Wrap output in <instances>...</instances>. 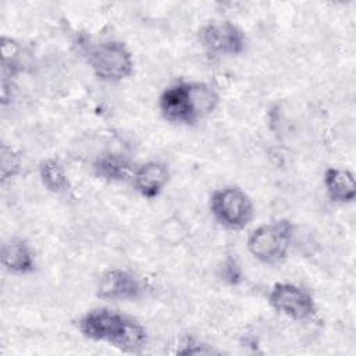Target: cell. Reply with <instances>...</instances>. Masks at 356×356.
<instances>
[{
  "mask_svg": "<svg viewBox=\"0 0 356 356\" xmlns=\"http://www.w3.org/2000/svg\"><path fill=\"white\" fill-rule=\"evenodd\" d=\"M78 325L83 337L110 343L128 353L140 352L147 341V334L143 325L115 310H90L82 316Z\"/></svg>",
  "mask_w": 356,
  "mask_h": 356,
  "instance_id": "obj_1",
  "label": "cell"
},
{
  "mask_svg": "<svg viewBox=\"0 0 356 356\" xmlns=\"http://www.w3.org/2000/svg\"><path fill=\"white\" fill-rule=\"evenodd\" d=\"M218 103L216 90L202 82H178L165 88L159 106L163 117L172 124L192 125L210 114Z\"/></svg>",
  "mask_w": 356,
  "mask_h": 356,
  "instance_id": "obj_2",
  "label": "cell"
},
{
  "mask_svg": "<svg viewBox=\"0 0 356 356\" xmlns=\"http://www.w3.org/2000/svg\"><path fill=\"white\" fill-rule=\"evenodd\" d=\"M292 236L293 225L289 220L267 222L252 231L248 238V249L259 261L277 264L286 257Z\"/></svg>",
  "mask_w": 356,
  "mask_h": 356,
  "instance_id": "obj_3",
  "label": "cell"
},
{
  "mask_svg": "<svg viewBox=\"0 0 356 356\" xmlns=\"http://www.w3.org/2000/svg\"><path fill=\"white\" fill-rule=\"evenodd\" d=\"M210 210L214 218L225 228L242 229L253 218L252 199L236 186H225L213 192Z\"/></svg>",
  "mask_w": 356,
  "mask_h": 356,
  "instance_id": "obj_4",
  "label": "cell"
},
{
  "mask_svg": "<svg viewBox=\"0 0 356 356\" xmlns=\"http://www.w3.org/2000/svg\"><path fill=\"white\" fill-rule=\"evenodd\" d=\"M95 75L104 82H120L134 71V60L128 47L118 40L99 43L89 53Z\"/></svg>",
  "mask_w": 356,
  "mask_h": 356,
  "instance_id": "obj_5",
  "label": "cell"
},
{
  "mask_svg": "<svg viewBox=\"0 0 356 356\" xmlns=\"http://www.w3.org/2000/svg\"><path fill=\"white\" fill-rule=\"evenodd\" d=\"M268 302L275 312L296 321L309 320L317 312L313 296L306 289L289 282L275 284L270 291Z\"/></svg>",
  "mask_w": 356,
  "mask_h": 356,
  "instance_id": "obj_6",
  "label": "cell"
},
{
  "mask_svg": "<svg viewBox=\"0 0 356 356\" xmlns=\"http://www.w3.org/2000/svg\"><path fill=\"white\" fill-rule=\"evenodd\" d=\"M202 46L211 54L235 56L245 49V33L229 21H210L199 31Z\"/></svg>",
  "mask_w": 356,
  "mask_h": 356,
  "instance_id": "obj_7",
  "label": "cell"
},
{
  "mask_svg": "<svg viewBox=\"0 0 356 356\" xmlns=\"http://www.w3.org/2000/svg\"><path fill=\"white\" fill-rule=\"evenodd\" d=\"M143 289L142 281L131 271L110 268L100 275L97 296L106 300H132L138 299Z\"/></svg>",
  "mask_w": 356,
  "mask_h": 356,
  "instance_id": "obj_8",
  "label": "cell"
},
{
  "mask_svg": "<svg viewBox=\"0 0 356 356\" xmlns=\"http://www.w3.org/2000/svg\"><path fill=\"white\" fill-rule=\"evenodd\" d=\"M168 178V170L163 163L147 161L134 172V185L143 197L153 199L161 193Z\"/></svg>",
  "mask_w": 356,
  "mask_h": 356,
  "instance_id": "obj_9",
  "label": "cell"
},
{
  "mask_svg": "<svg viewBox=\"0 0 356 356\" xmlns=\"http://www.w3.org/2000/svg\"><path fill=\"white\" fill-rule=\"evenodd\" d=\"M324 188L334 203H350L356 197L355 175L349 170L330 167L324 172Z\"/></svg>",
  "mask_w": 356,
  "mask_h": 356,
  "instance_id": "obj_10",
  "label": "cell"
},
{
  "mask_svg": "<svg viewBox=\"0 0 356 356\" xmlns=\"http://www.w3.org/2000/svg\"><path fill=\"white\" fill-rule=\"evenodd\" d=\"M1 263L13 274H28L35 268L33 253L29 245L19 238H13L1 246Z\"/></svg>",
  "mask_w": 356,
  "mask_h": 356,
  "instance_id": "obj_11",
  "label": "cell"
},
{
  "mask_svg": "<svg viewBox=\"0 0 356 356\" xmlns=\"http://www.w3.org/2000/svg\"><path fill=\"white\" fill-rule=\"evenodd\" d=\"M129 161L117 153H103L93 163L95 174L106 181L118 182L129 175Z\"/></svg>",
  "mask_w": 356,
  "mask_h": 356,
  "instance_id": "obj_12",
  "label": "cell"
},
{
  "mask_svg": "<svg viewBox=\"0 0 356 356\" xmlns=\"http://www.w3.org/2000/svg\"><path fill=\"white\" fill-rule=\"evenodd\" d=\"M39 175L42 184L54 193H61L68 189L70 182L64 167L56 159L44 160L39 167Z\"/></svg>",
  "mask_w": 356,
  "mask_h": 356,
  "instance_id": "obj_13",
  "label": "cell"
},
{
  "mask_svg": "<svg viewBox=\"0 0 356 356\" xmlns=\"http://www.w3.org/2000/svg\"><path fill=\"white\" fill-rule=\"evenodd\" d=\"M21 170V157L6 145L1 146V179L15 177Z\"/></svg>",
  "mask_w": 356,
  "mask_h": 356,
  "instance_id": "obj_14",
  "label": "cell"
},
{
  "mask_svg": "<svg viewBox=\"0 0 356 356\" xmlns=\"http://www.w3.org/2000/svg\"><path fill=\"white\" fill-rule=\"evenodd\" d=\"M241 268L238 267L235 260L228 259L222 267V278L229 284H238L241 281Z\"/></svg>",
  "mask_w": 356,
  "mask_h": 356,
  "instance_id": "obj_15",
  "label": "cell"
},
{
  "mask_svg": "<svg viewBox=\"0 0 356 356\" xmlns=\"http://www.w3.org/2000/svg\"><path fill=\"white\" fill-rule=\"evenodd\" d=\"M186 348L185 349H181L178 350V353H182V355H193V353H200V355H210V353H217L216 350H213L211 348H207V345H202V343H195V342H191L185 345Z\"/></svg>",
  "mask_w": 356,
  "mask_h": 356,
  "instance_id": "obj_16",
  "label": "cell"
}]
</instances>
